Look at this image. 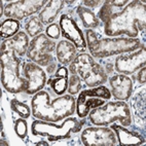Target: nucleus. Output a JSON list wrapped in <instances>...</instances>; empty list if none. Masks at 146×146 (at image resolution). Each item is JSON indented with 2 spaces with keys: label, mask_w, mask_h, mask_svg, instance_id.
I'll list each match as a JSON object with an SVG mask.
<instances>
[{
  "label": "nucleus",
  "mask_w": 146,
  "mask_h": 146,
  "mask_svg": "<svg viewBox=\"0 0 146 146\" xmlns=\"http://www.w3.org/2000/svg\"><path fill=\"white\" fill-rule=\"evenodd\" d=\"M146 4L144 1L134 0L104 23V33L109 37L125 35L138 38L139 31L146 26Z\"/></svg>",
  "instance_id": "obj_1"
},
{
  "label": "nucleus",
  "mask_w": 146,
  "mask_h": 146,
  "mask_svg": "<svg viewBox=\"0 0 146 146\" xmlns=\"http://www.w3.org/2000/svg\"><path fill=\"white\" fill-rule=\"evenodd\" d=\"M31 106L32 115L35 118L58 123L75 112L76 102L72 95H63L50 100V96L47 92L39 91L32 98Z\"/></svg>",
  "instance_id": "obj_2"
},
{
  "label": "nucleus",
  "mask_w": 146,
  "mask_h": 146,
  "mask_svg": "<svg viewBox=\"0 0 146 146\" xmlns=\"http://www.w3.org/2000/svg\"><path fill=\"white\" fill-rule=\"evenodd\" d=\"M86 34V46L89 47L92 57L97 59H104L120 54L133 52L142 45L139 38L113 37L99 39L97 34L91 29H88Z\"/></svg>",
  "instance_id": "obj_3"
},
{
  "label": "nucleus",
  "mask_w": 146,
  "mask_h": 146,
  "mask_svg": "<svg viewBox=\"0 0 146 146\" xmlns=\"http://www.w3.org/2000/svg\"><path fill=\"white\" fill-rule=\"evenodd\" d=\"M89 118L93 125L106 127L118 120L123 127L132 125V112L131 108L123 101H113L105 103L90 111Z\"/></svg>",
  "instance_id": "obj_4"
},
{
  "label": "nucleus",
  "mask_w": 146,
  "mask_h": 146,
  "mask_svg": "<svg viewBox=\"0 0 146 146\" xmlns=\"http://www.w3.org/2000/svg\"><path fill=\"white\" fill-rule=\"evenodd\" d=\"M1 84L9 93L18 94L25 92L28 80L21 74V60L13 50L1 52Z\"/></svg>",
  "instance_id": "obj_5"
},
{
  "label": "nucleus",
  "mask_w": 146,
  "mask_h": 146,
  "mask_svg": "<svg viewBox=\"0 0 146 146\" xmlns=\"http://www.w3.org/2000/svg\"><path fill=\"white\" fill-rule=\"evenodd\" d=\"M69 71L71 74L78 75L91 88L103 86L108 79L104 68L95 61L94 57L86 52L76 56L69 65Z\"/></svg>",
  "instance_id": "obj_6"
},
{
  "label": "nucleus",
  "mask_w": 146,
  "mask_h": 146,
  "mask_svg": "<svg viewBox=\"0 0 146 146\" xmlns=\"http://www.w3.org/2000/svg\"><path fill=\"white\" fill-rule=\"evenodd\" d=\"M84 125V120L75 117H67L61 125L44 120H34L31 125V133L34 136L46 137L50 141L70 139L72 133H78Z\"/></svg>",
  "instance_id": "obj_7"
},
{
  "label": "nucleus",
  "mask_w": 146,
  "mask_h": 146,
  "mask_svg": "<svg viewBox=\"0 0 146 146\" xmlns=\"http://www.w3.org/2000/svg\"><path fill=\"white\" fill-rule=\"evenodd\" d=\"M111 98V93L105 86H94L79 93L76 101V112L80 118H84L90 113L91 108H97L105 104V100Z\"/></svg>",
  "instance_id": "obj_8"
},
{
  "label": "nucleus",
  "mask_w": 146,
  "mask_h": 146,
  "mask_svg": "<svg viewBox=\"0 0 146 146\" xmlns=\"http://www.w3.org/2000/svg\"><path fill=\"white\" fill-rule=\"evenodd\" d=\"M55 41L50 40L45 34H39L30 41L27 57L29 60L39 66H48L54 62L52 52L56 50Z\"/></svg>",
  "instance_id": "obj_9"
},
{
  "label": "nucleus",
  "mask_w": 146,
  "mask_h": 146,
  "mask_svg": "<svg viewBox=\"0 0 146 146\" xmlns=\"http://www.w3.org/2000/svg\"><path fill=\"white\" fill-rule=\"evenodd\" d=\"M84 146H114L117 138L114 131L106 127H90L82 131L80 136Z\"/></svg>",
  "instance_id": "obj_10"
},
{
  "label": "nucleus",
  "mask_w": 146,
  "mask_h": 146,
  "mask_svg": "<svg viewBox=\"0 0 146 146\" xmlns=\"http://www.w3.org/2000/svg\"><path fill=\"white\" fill-rule=\"evenodd\" d=\"M47 1L45 0H24V1H13L4 6V16L6 19L24 20L31 17L34 13L40 11L45 6Z\"/></svg>",
  "instance_id": "obj_11"
},
{
  "label": "nucleus",
  "mask_w": 146,
  "mask_h": 146,
  "mask_svg": "<svg viewBox=\"0 0 146 146\" xmlns=\"http://www.w3.org/2000/svg\"><path fill=\"white\" fill-rule=\"evenodd\" d=\"M146 64V48L143 44L135 52L129 55H121L115 59V70L117 72L130 75L142 67H145Z\"/></svg>",
  "instance_id": "obj_12"
},
{
  "label": "nucleus",
  "mask_w": 146,
  "mask_h": 146,
  "mask_svg": "<svg viewBox=\"0 0 146 146\" xmlns=\"http://www.w3.org/2000/svg\"><path fill=\"white\" fill-rule=\"evenodd\" d=\"M60 28L62 36L69 40L77 50H84L86 48V41L81 29L76 24L75 20L68 15H63L60 18Z\"/></svg>",
  "instance_id": "obj_13"
},
{
  "label": "nucleus",
  "mask_w": 146,
  "mask_h": 146,
  "mask_svg": "<svg viewBox=\"0 0 146 146\" xmlns=\"http://www.w3.org/2000/svg\"><path fill=\"white\" fill-rule=\"evenodd\" d=\"M24 77L28 80L26 93L28 95H35L44 88L46 84V74L39 65L35 63H26L23 65Z\"/></svg>",
  "instance_id": "obj_14"
},
{
  "label": "nucleus",
  "mask_w": 146,
  "mask_h": 146,
  "mask_svg": "<svg viewBox=\"0 0 146 146\" xmlns=\"http://www.w3.org/2000/svg\"><path fill=\"white\" fill-rule=\"evenodd\" d=\"M112 89V95L118 101H127L130 99L133 92V81L125 74H115L109 79Z\"/></svg>",
  "instance_id": "obj_15"
},
{
  "label": "nucleus",
  "mask_w": 146,
  "mask_h": 146,
  "mask_svg": "<svg viewBox=\"0 0 146 146\" xmlns=\"http://www.w3.org/2000/svg\"><path fill=\"white\" fill-rule=\"evenodd\" d=\"M29 44H30V41L26 32L19 31L13 37L3 40L1 43V52L13 50L20 58L23 57L27 52Z\"/></svg>",
  "instance_id": "obj_16"
},
{
  "label": "nucleus",
  "mask_w": 146,
  "mask_h": 146,
  "mask_svg": "<svg viewBox=\"0 0 146 146\" xmlns=\"http://www.w3.org/2000/svg\"><path fill=\"white\" fill-rule=\"evenodd\" d=\"M111 129L114 131L119 145L127 146L145 144V138L140 133H137L134 131H129L128 129H125V127L121 125H116V123L111 125Z\"/></svg>",
  "instance_id": "obj_17"
},
{
  "label": "nucleus",
  "mask_w": 146,
  "mask_h": 146,
  "mask_svg": "<svg viewBox=\"0 0 146 146\" xmlns=\"http://www.w3.org/2000/svg\"><path fill=\"white\" fill-rule=\"evenodd\" d=\"M68 80H69L68 69L65 66H62L58 68V70L55 72V75L52 76L46 82L55 94H57L58 96H63L65 95V92L68 89Z\"/></svg>",
  "instance_id": "obj_18"
},
{
  "label": "nucleus",
  "mask_w": 146,
  "mask_h": 146,
  "mask_svg": "<svg viewBox=\"0 0 146 146\" xmlns=\"http://www.w3.org/2000/svg\"><path fill=\"white\" fill-rule=\"evenodd\" d=\"M64 5H65V1H63V0H50V1H47L45 6L42 8V11L38 15L42 24L48 26V25L54 23L59 13L64 8Z\"/></svg>",
  "instance_id": "obj_19"
},
{
  "label": "nucleus",
  "mask_w": 146,
  "mask_h": 146,
  "mask_svg": "<svg viewBox=\"0 0 146 146\" xmlns=\"http://www.w3.org/2000/svg\"><path fill=\"white\" fill-rule=\"evenodd\" d=\"M56 56L62 65H68L75 59L76 47L68 40H61L56 47Z\"/></svg>",
  "instance_id": "obj_20"
},
{
  "label": "nucleus",
  "mask_w": 146,
  "mask_h": 146,
  "mask_svg": "<svg viewBox=\"0 0 146 146\" xmlns=\"http://www.w3.org/2000/svg\"><path fill=\"white\" fill-rule=\"evenodd\" d=\"M130 2L129 0H115V1H104L103 6L100 9L98 16L99 19L103 23L108 20L110 17H112L114 13L121 11L128 3Z\"/></svg>",
  "instance_id": "obj_21"
},
{
  "label": "nucleus",
  "mask_w": 146,
  "mask_h": 146,
  "mask_svg": "<svg viewBox=\"0 0 146 146\" xmlns=\"http://www.w3.org/2000/svg\"><path fill=\"white\" fill-rule=\"evenodd\" d=\"M76 13L78 15L79 19L82 22L86 28L88 29H95L97 27H99L100 25V20L99 18L95 15L90 8L86 7V6H78L76 9Z\"/></svg>",
  "instance_id": "obj_22"
},
{
  "label": "nucleus",
  "mask_w": 146,
  "mask_h": 146,
  "mask_svg": "<svg viewBox=\"0 0 146 146\" xmlns=\"http://www.w3.org/2000/svg\"><path fill=\"white\" fill-rule=\"evenodd\" d=\"M20 29V22L15 19H6L5 21L1 23V28H0V33H1V38L8 39L11 38L19 32Z\"/></svg>",
  "instance_id": "obj_23"
},
{
  "label": "nucleus",
  "mask_w": 146,
  "mask_h": 146,
  "mask_svg": "<svg viewBox=\"0 0 146 146\" xmlns=\"http://www.w3.org/2000/svg\"><path fill=\"white\" fill-rule=\"evenodd\" d=\"M43 31V24L40 21L38 16H33L29 19L27 23L25 24V32L28 36L36 37Z\"/></svg>",
  "instance_id": "obj_24"
},
{
  "label": "nucleus",
  "mask_w": 146,
  "mask_h": 146,
  "mask_svg": "<svg viewBox=\"0 0 146 146\" xmlns=\"http://www.w3.org/2000/svg\"><path fill=\"white\" fill-rule=\"evenodd\" d=\"M11 108L13 112H16L23 118H28L31 115V109L28 105H26L23 102L19 101L18 99H13L11 101Z\"/></svg>",
  "instance_id": "obj_25"
},
{
  "label": "nucleus",
  "mask_w": 146,
  "mask_h": 146,
  "mask_svg": "<svg viewBox=\"0 0 146 146\" xmlns=\"http://www.w3.org/2000/svg\"><path fill=\"white\" fill-rule=\"evenodd\" d=\"M81 89V78L76 74H71L69 76V80H68V89L69 95H75L79 93Z\"/></svg>",
  "instance_id": "obj_26"
},
{
  "label": "nucleus",
  "mask_w": 146,
  "mask_h": 146,
  "mask_svg": "<svg viewBox=\"0 0 146 146\" xmlns=\"http://www.w3.org/2000/svg\"><path fill=\"white\" fill-rule=\"evenodd\" d=\"M28 132V125L25 118L21 117L15 121V133L17 134L19 138L24 139L27 136Z\"/></svg>",
  "instance_id": "obj_27"
},
{
  "label": "nucleus",
  "mask_w": 146,
  "mask_h": 146,
  "mask_svg": "<svg viewBox=\"0 0 146 146\" xmlns=\"http://www.w3.org/2000/svg\"><path fill=\"white\" fill-rule=\"evenodd\" d=\"M45 35L50 39H58L61 35V28L60 26L56 23H52L48 25L45 30Z\"/></svg>",
  "instance_id": "obj_28"
},
{
  "label": "nucleus",
  "mask_w": 146,
  "mask_h": 146,
  "mask_svg": "<svg viewBox=\"0 0 146 146\" xmlns=\"http://www.w3.org/2000/svg\"><path fill=\"white\" fill-rule=\"evenodd\" d=\"M139 72H138V76H137V79L140 84H145L146 81V68L145 67H142L141 69H139Z\"/></svg>",
  "instance_id": "obj_29"
},
{
  "label": "nucleus",
  "mask_w": 146,
  "mask_h": 146,
  "mask_svg": "<svg viewBox=\"0 0 146 146\" xmlns=\"http://www.w3.org/2000/svg\"><path fill=\"white\" fill-rule=\"evenodd\" d=\"M86 5V7H92V8H95V7H98L100 3H102V1H99V0H97V1H84L82 2Z\"/></svg>",
  "instance_id": "obj_30"
},
{
  "label": "nucleus",
  "mask_w": 146,
  "mask_h": 146,
  "mask_svg": "<svg viewBox=\"0 0 146 146\" xmlns=\"http://www.w3.org/2000/svg\"><path fill=\"white\" fill-rule=\"evenodd\" d=\"M55 70H56V65L55 63L52 62L50 65L47 66V72L50 73V74H52V73H55Z\"/></svg>",
  "instance_id": "obj_31"
},
{
  "label": "nucleus",
  "mask_w": 146,
  "mask_h": 146,
  "mask_svg": "<svg viewBox=\"0 0 146 146\" xmlns=\"http://www.w3.org/2000/svg\"><path fill=\"white\" fill-rule=\"evenodd\" d=\"M36 145H48V142H44V141H41V142H38V143H36Z\"/></svg>",
  "instance_id": "obj_32"
},
{
  "label": "nucleus",
  "mask_w": 146,
  "mask_h": 146,
  "mask_svg": "<svg viewBox=\"0 0 146 146\" xmlns=\"http://www.w3.org/2000/svg\"><path fill=\"white\" fill-rule=\"evenodd\" d=\"M0 144H1V145H8V142H5L3 139H1V142H0Z\"/></svg>",
  "instance_id": "obj_33"
}]
</instances>
